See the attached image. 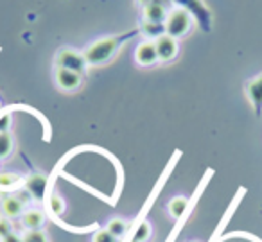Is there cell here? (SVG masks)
Instances as JSON below:
<instances>
[{"mask_svg":"<svg viewBox=\"0 0 262 242\" xmlns=\"http://www.w3.org/2000/svg\"><path fill=\"white\" fill-rule=\"evenodd\" d=\"M119 45H120V38H104V40H99L84 52V59H86L88 65H102V63L110 61L113 58Z\"/></svg>","mask_w":262,"mask_h":242,"instance_id":"obj_1","label":"cell"},{"mask_svg":"<svg viewBox=\"0 0 262 242\" xmlns=\"http://www.w3.org/2000/svg\"><path fill=\"white\" fill-rule=\"evenodd\" d=\"M190 16L185 9H174L165 20V34L171 38H180L189 31Z\"/></svg>","mask_w":262,"mask_h":242,"instance_id":"obj_2","label":"cell"},{"mask_svg":"<svg viewBox=\"0 0 262 242\" xmlns=\"http://www.w3.org/2000/svg\"><path fill=\"white\" fill-rule=\"evenodd\" d=\"M58 69H65V70H72V72L83 74L84 69H86V59H84V54H79L76 51H70V49H65L58 54Z\"/></svg>","mask_w":262,"mask_h":242,"instance_id":"obj_3","label":"cell"},{"mask_svg":"<svg viewBox=\"0 0 262 242\" xmlns=\"http://www.w3.org/2000/svg\"><path fill=\"white\" fill-rule=\"evenodd\" d=\"M246 94L251 106H253L255 113L260 117L262 115V74L246 84Z\"/></svg>","mask_w":262,"mask_h":242,"instance_id":"obj_4","label":"cell"},{"mask_svg":"<svg viewBox=\"0 0 262 242\" xmlns=\"http://www.w3.org/2000/svg\"><path fill=\"white\" fill-rule=\"evenodd\" d=\"M155 47H157L158 59H162V61H169V59L174 58L176 52H178L176 40H174V38H171V36H167V34H164V36L158 38L157 43H155Z\"/></svg>","mask_w":262,"mask_h":242,"instance_id":"obj_5","label":"cell"},{"mask_svg":"<svg viewBox=\"0 0 262 242\" xmlns=\"http://www.w3.org/2000/svg\"><path fill=\"white\" fill-rule=\"evenodd\" d=\"M56 81H58L59 88H63V90H76L81 83V74L72 72V70L58 69V72H56Z\"/></svg>","mask_w":262,"mask_h":242,"instance_id":"obj_6","label":"cell"},{"mask_svg":"<svg viewBox=\"0 0 262 242\" xmlns=\"http://www.w3.org/2000/svg\"><path fill=\"white\" fill-rule=\"evenodd\" d=\"M135 58L140 65H153L155 61L158 59V54H157V47L155 43L151 41H146V43H140L137 47V52H135Z\"/></svg>","mask_w":262,"mask_h":242,"instance_id":"obj_7","label":"cell"},{"mask_svg":"<svg viewBox=\"0 0 262 242\" xmlns=\"http://www.w3.org/2000/svg\"><path fill=\"white\" fill-rule=\"evenodd\" d=\"M26 187L34 199H41L45 194V190H47V176H41V174L31 176L29 180H27Z\"/></svg>","mask_w":262,"mask_h":242,"instance_id":"obj_8","label":"cell"},{"mask_svg":"<svg viewBox=\"0 0 262 242\" xmlns=\"http://www.w3.org/2000/svg\"><path fill=\"white\" fill-rule=\"evenodd\" d=\"M144 15H146V22H153V24H165L167 20V11H165L164 6H144Z\"/></svg>","mask_w":262,"mask_h":242,"instance_id":"obj_9","label":"cell"},{"mask_svg":"<svg viewBox=\"0 0 262 242\" xmlns=\"http://www.w3.org/2000/svg\"><path fill=\"white\" fill-rule=\"evenodd\" d=\"M24 226L29 228V230H38V228L43 226L45 215L38 210H29V212L24 213Z\"/></svg>","mask_w":262,"mask_h":242,"instance_id":"obj_10","label":"cell"},{"mask_svg":"<svg viewBox=\"0 0 262 242\" xmlns=\"http://www.w3.org/2000/svg\"><path fill=\"white\" fill-rule=\"evenodd\" d=\"M24 210V203L20 201V197H6L2 203V212L8 217H16L20 215Z\"/></svg>","mask_w":262,"mask_h":242,"instance_id":"obj_11","label":"cell"},{"mask_svg":"<svg viewBox=\"0 0 262 242\" xmlns=\"http://www.w3.org/2000/svg\"><path fill=\"white\" fill-rule=\"evenodd\" d=\"M176 2H180V4H187V8H189L190 11H192L194 15L201 20V22H208V11L205 9V6H203L201 0H176Z\"/></svg>","mask_w":262,"mask_h":242,"instance_id":"obj_12","label":"cell"},{"mask_svg":"<svg viewBox=\"0 0 262 242\" xmlns=\"http://www.w3.org/2000/svg\"><path fill=\"white\" fill-rule=\"evenodd\" d=\"M187 206H189V199L183 197V195H178V197H174L169 203V212H171L172 217H182L185 213Z\"/></svg>","mask_w":262,"mask_h":242,"instance_id":"obj_13","label":"cell"},{"mask_svg":"<svg viewBox=\"0 0 262 242\" xmlns=\"http://www.w3.org/2000/svg\"><path fill=\"white\" fill-rule=\"evenodd\" d=\"M142 31L151 38H160L165 34V24H153V22H146L142 26Z\"/></svg>","mask_w":262,"mask_h":242,"instance_id":"obj_14","label":"cell"},{"mask_svg":"<svg viewBox=\"0 0 262 242\" xmlns=\"http://www.w3.org/2000/svg\"><path fill=\"white\" fill-rule=\"evenodd\" d=\"M126 230H127V226L122 219H112L108 223V226H106V231H110L115 238L122 237V235L126 233Z\"/></svg>","mask_w":262,"mask_h":242,"instance_id":"obj_15","label":"cell"},{"mask_svg":"<svg viewBox=\"0 0 262 242\" xmlns=\"http://www.w3.org/2000/svg\"><path fill=\"white\" fill-rule=\"evenodd\" d=\"M149 237H151L149 223H140L139 228L135 230V235H133V240H131V242H146Z\"/></svg>","mask_w":262,"mask_h":242,"instance_id":"obj_16","label":"cell"},{"mask_svg":"<svg viewBox=\"0 0 262 242\" xmlns=\"http://www.w3.org/2000/svg\"><path fill=\"white\" fill-rule=\"evenodd\" d=\"M49 210H51L54 215H61V213L65 212V201H63L58 194H52L51 197H49Z\"/></svg>","mask_w":262,"mask_h":242,"instance_id":"obj_17","label":"cell"},{"mask_svg":"<svg viewBox=\"0 0 262 242\" xmlns=\"http://www.w3.org/2000/svg\"><path fill=\"white\" fill-rule=\"evenodd\" d=\"M24 242H49V240H47V235H45L43 231L31 230V231H27V233H26Z\"/></svg>","mask_w":262,"mask_h":242,"instance_id":"obj_18","label":"cell"},{"mask_svg":"<svg viewBox=\"0 0 262 242\" xmlns=\"http://www.w3.org/2000/svg\"><path fill=\"white\" fill-rule=\"evenodd\" d=\"M9 147H11V138L6 133H0V156L8 155Z\"/></svg>","mask_w":262,"mask_h":242,"instance_id":"obj_19","label":"cell"},{"mask_svg":"<svg viewBox=\"0 0 262 242\" xmlns=\"http://www.w3.org/2000/svg\"><path fill=\"white\" fill-rule=\"evenodd\" d=\"M13 228H11V223L6 219H0V238H6L8 235L13 233Z\"/></svg>","mask_w":262,"mask_h":242,"instance_id":"obj_20","label":"cell"},{"mask_svg":"<svg viewBox=\"0 0 262 242\" xmlns=\"http://www.w3.org/2000/svg\"><path fill=\"white\" fill-rule=\"evenodd\" d=\"M94 242H115V237H113L110 231H99V233H95L94 237Z\"/></svg>","mask_w":262,"mask_h":242,"instance_id":"obj_21","label":"cell"},{"mask_svg":"<svg viewBox=\"0 0 262 242\" xmlns=\"http://www.w3.org/2000/svg\"><path fill=\"white\" fill-rule=\"evenodd\" d=\"M144 6H151V4H157V6H164V8H167L169 6V2L171 0H140Z\"/></svg>","mask_w":262,"mask_h":242,"instance_id":"obj_22","label":"cell"},{"mask_svg":"<svg viewBox=\"0 0 262 242\" xmlns=\"http://www.w3.org/2000/svg\"><path fill=\"white\" fill-rule=\"evenodd\" d=\"M2 242H24V238H20L16 233H11V235H8L6 238H2Z\"/></svg>","mask_w":262,"mask_h":242,"instance_id":"obj_23","label":"cell"}]
</instances>
